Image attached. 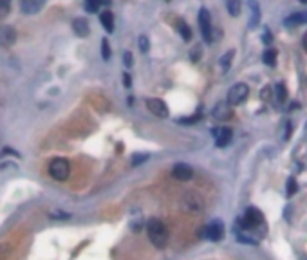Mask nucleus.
Masks as SVG:
<instances>
[{
	"instance_id": "1",
	"label": "nucleus",
	"mask_w": 307,
	"mask_h": 260,
	"mask_svg": "<svg viewBox=\"0 0 307 260\" xmlns=\"http://www.w3.org/2000/svg\"><path fill=\"white\" fill-rule=\"evenodd\" d=\"M147 233H148V238H150V242L155 246L157 249H163L166 248V244H168V230H166V226L161 222L159 219H150L147 222Z\"/></svg>"
},
{
	"instance_id": "2",
	"label": "nucleus",
	"mask_w": 307,
	"mask_h": 260,
	"mask_svg": "<svg viewBox=\"0 0 307 260\" xmlns=\"http://www.w3.org/2000/svg\"><path fill=\"white\" fill-rule=\"evenodd\" d=\"M49 175L56 181H67L71 175V165L64 157H56L49 163Z\"/></svg>"
},
{
	"instance_id": "3",
	"label": "nucleus",
	"mask_w": 307,
	"mask_h": 260,
	"mask_svg": "<svg viewBox=\"0 0 307 260\" xmlns=\"http://www.w3.org/2000/svg\"><path fill=\"white\" fill-rule=\"evenodd\" d=\"M262 222H264L262 213H260L259 210H257V208H253V206L246 210L242 220H241V224H242L244 230H255V228H259Z\"/></svg>"
},
{
	"instance_id": "4",
	"label": "nucleus",
	"mask_w": 307,
	"mask_h": 260,
	"mask_svg": "<svg viewBox=\"0 0 307 260\" xmlns=\"http://www.w3.org/2000/svg\"><path fill=\"white\" fill-rule=\"evenodd\" d=\"M249 94V87L246 83H235L230 90H228V103L230 105H241Z\"/></svg>"
},
{
	"instance_id": "5",
	"label": "nucleus",
	"mask_w": 307,
	"mask_h": 260,
	"mask_svg": "<svg viewBox=\"0 0 307 260\" xmlns=\"http://www.w3.org/2000/svg\"><path fill=\"white\" fill-rule=\"evenodd\" d=\"M181 204H183L184 212H190V213H201L202 210H204V199L197 194H186L183 197Z\"/></svg>"
},
{
	"instance_id": "6",
	"label": "nucleus",
	"mask_w": 307,
	"mask_h": 260,
	"mask_svg": "<svg viewBox=\"0 0 307 260\" xmlns=\"http://www.w3.org/2000/svg\"><path fill=\"white\" fill-rule=\"evenodd\" d=\"M199 25H201V33H202V38L206 43H212L213 42V35H212V17H210V13L208 9L202 7L201 11H199Z\"/></svg>"
},
{
	"instance_id": "7",
	"label": "nucleus",
	"mask_w": 307,
	"mask_h": 260,
	"mask_svg": "<svg viewBox=\"0 0 307 260\" xmlns=\"http://www.w3.org/2000/svg\"><path fill=\"white\" fill-rule=\"evenodd\" d=\"M202 231H204L202 235L206 237L208 240L217 242V240H222V237H224V224H222V220H213Z\"/></svg>"
},
{
	"instance_id": "8",
	"label": "nucleus",
	"mask_w": 307,
	"mask_h": 260,
	"mask_svg": "<svg viewBox=\"0 0 307 260\" xmlns=\"http://www.w3.org/2000/svg\"><path fill=\"white\" fill-rule=\"evenodd\" d=\"M147 108L154 116H157V118H168V107L163 100L159 98H150L147 100Z\"/></svg>"
},
{
	"instance_id": "9",
	"label": "nucleus",
	"mask_w": 307,
	"mask_h": 260,
	"mask_svg": "<svg viewBox=\"0 0 307 260\" xmlns=\"http://www.w3.org/2000/svg\"><path fill=\"white\" fill-rule=\"evenodd\" d=\"M213 137H215V145L217 147L224 148L230 145L233 134H231V129H228V127H219V129H213Z\"/></svg>"
},
{
	"instance_id": "10",
	"label": "nucleus",
	"mask_w": 307,
	"mask_h": 260,
	"mask_svg": "<svg viewBox=\"0 0 307 260\" xmlns=\"http://www.w3.org/2000/svg\"><path fill=\"white\" fill-rule=\"evenodd\" d=\"M172 173H174V177L177 179V181H190V179L194 177V170L186 163H177V165L172 168Z\"/></svg>"
},
{
	"instance_id": "11",
	"label": "nucleus",
	"mask_w": 307,
	"mask_h": 260,
	"mask_svg": "<svg viewBox=\"0 0 307 260\" xmlns=\"http://www.w3.org/2000/svg\"><path fill=\"white\" fill-rule=\"evenodd\" d=\"M45 6V0H22L20 2V9L24 15H36L42 11V7Z\"/></svg>"
},
{
	"instance_id": "12",
	"label": "nucleus",
	"mask_w": 307,
	"mask_h": 260,
	"mask_svg": "<svg viewBox=\"0 0 307 260\" xmlns=\"http://www.w3.org/2000/svg\"><path fill=\"white\" fill-rule=\"evenodd\" d=\"M15 42H17V31H15V27L6 25V27L0 29V43H2L4 47H9Z\"/></svg>"
},
{
	"instance_id": "13",
	"label": "nucleus",
	"mask_w": 307,
	"mask_h": 260,
	"mask_svg": "<svg viewBox=\"0 0 307 260\" xmlns=\"http://www.w3.org/2000/svg\"><path fill=\"white\" fill-rule=\"evenodd\" d=\"M72 31H74V35L80 36V38H85V36L89 35V22L85 20V18H74V22H72Z\"/></svg>"
},
{
	"instance_id": "14",
	"label": "nucleus",
	"mask_w": 307,
	"mask_h": 260,
	"mask_svg": "<svg viewBox=\"0 0 307 260\" xmlns=\"http://www.w3.org/2000/svg\"><path fill=\"white\" fill-rule=\"evenodd\" d=\"M231 116V105L228 103V101H222V103H219V105H215V108H213V118L217 119H228Z\"/></svg>"
},
{
	"instance_id": "15",
	"label": "nucleus",
	"mask_w": 307,
	"mask_h": 260,
	"mask_svg": "<svg viewBox=\"0 0 307 260\" xmlns=\"http://www.w3.org/2000/svg\"><path fill=\"white\" fill-rule=\"evenodd\" d=\"M284 24L287 25H300V24H307V11H298V13H293L291 17H287L284 20Z\"/></svg>"
},
{
	"instance_id": "16",
	"label": "nucleus",
	"mask_w": 307,
	"mask_h": 260,
	"mask_svg": "<svg viewBox=\"0 0 307 260\" xmlns=\"http://www.w3.org/2000/svg\"><path fill=\"white\" fill-rule=\"evenodd\" d=\"M100 22L105 27L107 33H112L114 31V15L110 11H103L100 15Z\"/></svg>"
},
{
	"instance_id": "17",
	"label": "nucleus",
	"mask_w": 307,
	"mask_h": 260,
	"mask_svg": "<svg viewBox=\"0 0 307 260\" xmlns=\"http://www.w3.org/2000/svg\"><path fill=\"white\" fill-rule=\"evenodd\" d=\"M226 9L231 17H239L242 11V4H241V0H226Z\"/></svg>"
},
{
	"instance_id": "18",
	"label": "nucleus",
	"mask_w": 307,
	"mask_h": 260,
	"mask_svg": "<svg viewBox=\"0 0 307 260\" xmlns=\"http://www.w3.org/2000/svg\"><path fill=\"white\" fill-rule=\"evenodd\" d=\"M177 31L181 33V36H183L184 42H190V40H192V31H190L188 24H186L184 20H177Z\"/></svg>"
},
{
	"instance_id": "19",
	"label": "nucleus",
	"mask_w": 307,
	"mask_h": 260,
	"mask_svg": "<svg viewBox=\"0 0 307 260\" xmlns=\"http://www.w3.org/2000/svg\"><path fill=\"white\" fill-rule=\"evenodd\" d=\"M262 62L269 67H275L277 65V51L275 49H267L266 53L262 54Z\"/></svg>"
},
{
	"instance_id": "20",
	"label": "nucleus",
	"mask_w": 307,
	"mask_h": 260,
	"mask_svg": "<svg viewBox=\"0 0 307 260\" xmlns=\"http://www.w3.org/2000/svg\"><path fill=\"white\" fill-rule=\"evenodd\" d=\"M275 98H277L278 103H285V100H287V90H285V85H284V83H277V85H275Z\"/></svg>"
},
{
	"instance_id": "21",
	"label": "nucleus",
	"mask_w": 307,
	"mask_h": 260,
	"mask_svg": "<svg viewBox=\"0 0 307 260\" xmlns=\"http://www.w3.org/2000/svg\"><path fill=\"white\" fill-rule=\"evenodd\" d=\"M249 6H251V22H249V25H251V27H255V25L259 24L260 9H259V4H257L255 0H251V2H249Z\"/></svg>"
},
{
	"instance_id": "22",
	"label": "nucleus",
	"mask_w": 307,
	"mask_h": 260,
	"mask_svg": "<svg viewBox=\"0 0 307 260\" xmlns=\"http://www.w3.org/2000/svg\"><path fill=\"white\" fill-rule=\"evenodd\" d=\"M233 56H235V53H233V51H228V53L220 58V65H222V71L224 72L230 69V64H231V60H233Z\"/></svg>"
},
{
	"instance_id": "23",
	"label": "nucleus",
	"mask_w": 307,
	"mask_h": 260,
	"mask_svg": "<svg viewBox=\"0 0 307 260\" xmlns=\"http://www.w3.org/2000/svg\"><path fill=\"white\" fill-rule=\"evenodd\" d=\"M83 6H85V11L87 13H96L98 9H100L101 4H100V0H85Z\"/></svg>"
},
{
	"instance_id": "24",
	"label": "nucleus",
	"mask_w": 307,
	"mask_h": 260,
	"mask_svg": "<svg viewBox=\"0 0 307 260\" xmlns=\"http://www.w3.org/2000/svg\"><path fill=\"white\" fill-rule=\"evenodd\" d=\"M101 56H103V60H110V45H109V40H101Z\"/></svg>"
},
{
	"instance_id": "25",
	"label": "nucleus",
	"mask_w": 307,
	"mask_h": 260,
	"mask_svg": "<svg viewBox=\"0 0 307 260\" xmlns=\"http://www.w3.org/2000/svg\"><path fill=\"white\" fill-rule=\"evenodd\" d=\"M296 190H298V184H296V179H287V195H295L296 194Z\"/></svg>"
},
{
	"instance_id": "26",
	"label": "nucleus",
	"mask_w": 307,
	"mask_h": 260,
	"mask_svg": "<svg viewBox=\"0 0 307 260\" xmlns=\"http://www.w3.org/2000/svg\"><path fill=\"white\" fill-rule=\"evenodd\" d=\"M139 49H141V53H147L148 49H150V42L145 35L139 36Z\"/></svg>"
},
{
	"instance_id": "27",
	"label": "nucleus",
	"mask_w": 307,
	"mask_h": 260,
	"mask_svg": "<svg viewBox=\"0 0 307 260\" xmlns=\"http://www.w3.org/2000/svg\"><path fill=\"white\" fill-rule=\"evenodd\" d=\"M147 159H148L147 154H136L134 157H132V165H139V163H145Z\"/></svg>"
},
{
	"instance_id": "28",
	"label": "nucleus",
	"mask_w": 307,
	"mask_h": 260,
	"mask_svg": "<svg viewBox=\"0 0 307 260\" xmlns=\"http://www.w3.org/2000/svg\"><path fill=\"white\" fill-rule=\"evenodd\" d=\"M123 62H125V65H127V67H132V64H134V56H132V53H129V51H127V53L123 54Z\"/></svg>"
},
{
	"instance_id": "29",
	"label": "nucleus",
	"mask_w": 307,
	"mask_h": 260,
	"mask_svg": "<svg viewBox=\"0 0 307 260\" xmlns=\"http://www.w3.org/2000/svg\"><path fill=\"white\" fill-rule=\"evenodd\" d=\"M11 7V0H0V11H7Z\"/></svg>"
},
{
	"instance_id": "30",
	"label": "nucleus",
	"mask_w": 307,
	"mask_h": 260,
	"mask_svg": "<svg viewBox=\"0 0 307 260\" xmlns=\"http://www.w3.org/2000/svg\"><path fill=\"white\" fill-rule=\"evenodd\" d=\"M123 85L127 87V89H129V87H132V80H130L129 72H125V74H123Z\"/></svg>"
},
{
	"instance_id": "31",
	"label": "nucleus",
	"mask_w": 307,
	"mask_h": 260,
	"mask_svg": "<svg viewBox=\"0 0 307 260\" xmlns=\"http://www.w3.org/2000/svg\"><path fill=\"white\" fill-rule=\"evenodd\" d=\"M289 134H291V123H287L285 125V136L284 137H285V139H289Z\"/></svg>"
},
{
	"instance_id": "32",
	"label": "nucleus",
	"mask_w": 307,
	"mask_h": 260,
	"mask_svg": "<svg viewBox=\"0 0 307 260\" xmlns=\"http://www.w3.org/2000/svg\"><path fill=\"white\" fill-rule=\"evenodd\" d=\"M302 45H304V49H306V53H307V33L304 35V38H302Z\"/></svg>"
},
{
	"instance_id": "33",
	"label": "nucleus",
	"mask_w": 307,
	"mask_h": 260,
	"mask_svg": "<svg viewBox=\"0 0 307 260\" xmlns=\"http://www.w3.org/2000/svg\"><path fill=\"white\" fill-rule=\"evenodd\" d=\"M110 2H112V0H100L101 6H110Z\"/></svg>"
},
{
	"instance_id": "34",
	"label": "nucleus",
	"mask_w": 307,
	"mask_h": 260,
	"mask_svg": "<svg viewBox=\"0 0 307 260\" xmlns=\"http://www.w3.org/2000/svg\"><path fill=\"white\" fill-rule=\"evenodd\" d=\"M300 2H302V4H307V0H300Z\"/></svg>"
}]
</instances>
